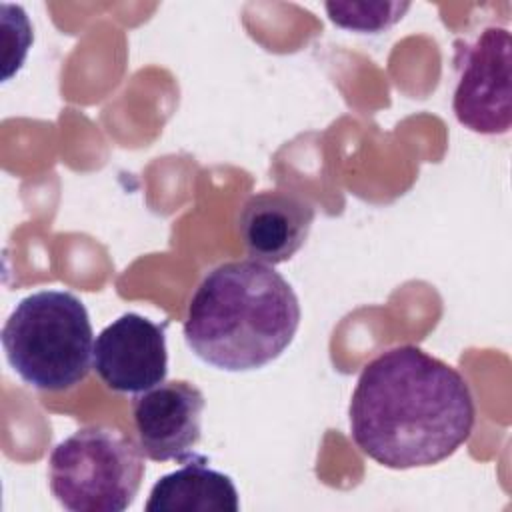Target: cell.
I'll list each match as a JSON object with an SVG mask.
<instances>
[{
    "label": "cell",
    "instance_id": "obj_1",
    "mask_svg": "<svg viewBox=\"0 0 512 512\" xmlns=\"http://www.w3.org/2000/svg\"><path fill=\"white\" fill-rule=\"evenodd\" d=\"M348 420L362 454L386 468L408 470L452 456L470 438L476 408L456 368L402 344L362 368Z\"/></svg>",
    "mask_w": 512,
    "mask_h": 512
},
{
    "label": "cell",
    "instance_id": "obj_2",
    "mask_svg": "<svg viewBox=\"0 0 512 512\" xmlns=\"http://www.w3.org/2000/svg\"><path fill=\"white\" fill-rule=\"evenodd\" d=\"M300 302L288 280L258 260L212 268L188 302L184 340L206 364L248 372L274 362L294 340Z\"/></svg>",
    "mask_w": 512,
    "mask_h": 512
},
{
    "label": "cell",
    "instance_id": "obj_3",
    "mask_svg": "<svg viewBox=\"0 0 512 512\" xmlns=\"http://www.w3.org/2000/svg\"><path fill=\"white\" fill-rule=\"evenodd\" d=\"M92 336L88 310L78 296L38 290L22 298L6 318L2 348L22 382L42 392H64L88 376Z\"/></svg>",
    "mask_w": 512,
    "mask_h": 512
},
{
    "label": "cell",
    "instance_id": "obj_4",
    "mask_svg": "<svg viewBox=\"0 0 512 512\" xmlns=\"http://www.w3.org/2000/svg\"><path fill=\"white\" fill-rule=\"evenodd\" d=\"M142 448L110 426H84L48 458L54 498L72 512H124L144 478Z\"/></svg>",
    "mask_w": 512,
    "mask_h": 512
},
{
    "label": "cell",
    "instance_id": "obj_5",
    "mask_svg": "<svg viewBox=\"0 0 512 512\" xmlns=\"http://www.w3.org/2000/svg\"><path fill=\"white\" fill-rule=\"evenodd\" d=\"M510 66L512 38L502 26L484 28L474 42H456L458 84L452 110L464 128L486 136L510 130Z\"/></svg>",
    "mask_w": 512,
    "mask_h": 512
},
{
    "label": "cell",
    "instance_id": "obj_6",
    "mask_svg": "<svg viewBox=\"0 0 512 512\" xmlns=\"http://www.w3.org/2000/svg\"><path fill=\"white\" fill-rule=\"evenodd\" d=\"M92 368L118 394H140L166 380L168 350L164 326L128 312L94 340Z\"/></svg>",
    "mask_w": 512,
    "mask_h": 512
},
{
    "label": "cell",
    "instance_id": "obj_7",
    "mask_svg": "<svg viewBox=\"0 0 512 512\" xmlns=\"http://www.w3.org/2000/svg\"><path fill=\"white\" fill-rule=\"evenodd\" d=\"M204 394L188 380L162 382L140 392L132 402V416L142 452L156 462L194 456L202 438Z\"/></svg>",
    "mask_w": 512,
    "mask_h": 512
},
{
    "label": "cell",
    "instance_id": "obj_8",
    "mask_svg": "<svg viewBox=\"0 0 512 512\" xmlns=\"http://www.w3.org/2000/svg\"><path fill=\"white\" fill-rule=\"evenodd\" d=\"M314 216V206L300 194L266 190L244 200L236 230L252 260L276 266L306 244Z\"/></svg>",
    "mask_w": 512,
    "mask_h": 512
},
{
    "label": "cell",
    "instance_id": "obj_9",
    "mask_svg": "<svg viewBox=\"0 0 512 512\" xmlns=\"http://www.w3.org/2000/svg\"><path fill=\"white\" fill-rule=\"evenodd\" d=\"M206 456H192L186 464L164 474L150 490L148 512H236L238 490L224 472L206 466Z\"/></svg>",
    "mask_w": 512,
    "mask_h": 512
},
{
    "label": "cell",
    "instance_id": "obj_10",
    "mask_svg": "<svg viewBox=\"0 0 512 512\" xmlns=\"http://www.w3.org/2000/svg\"><path fill=\"white\" fill-rule=\"evenodd\" d=\"M328 18L346 30L378 34L402 20L408 2H326Z\"/></svg>",
    "mask_w": 512,
    "mask_h": 512
}]
</instances>
